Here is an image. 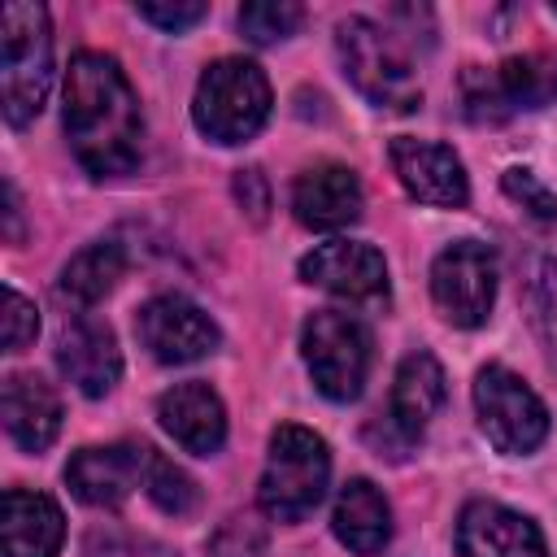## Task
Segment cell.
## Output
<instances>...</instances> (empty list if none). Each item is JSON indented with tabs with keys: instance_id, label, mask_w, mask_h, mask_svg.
I'll return each instance as SVG.
<instances>
[{
	"instance_id": "cell-11",
	"label": "cell",
	"mask_w": 557,
	"mask_h": 557,
	"mask_svg": "<svg viewBox=\"0 0 557 557\" xmlns=\"http://www.w3.org/2000/svg\"><path fill=\"white\" fill-rule=\"evenodd\" d=\"M300 278L309 287H322L348 305H387L392 283H387V261L379 248L361 239H326L313 252L300 257Z\"/></svg>"
},
{
	"instance_id": "cell-13",
	"label": "cell",
	"mask_w": 557,
	"mask_h": 557,
	"mask_svg": "<svg viewBox=\"0 0 557 557\" xmlns=\"http://www.w3.org/2000/svg\"><path fill=\"white\" fill-rule=\"evenodd\" d=\"M148 444H104V448H78L65 466L70 492L91 509H117L131 500L135 487L148 479Z\"/></svg>"
},
{
	"instance_id": "cell-6",
	"label": "cell",
	"mask_w": 557,
	"mask_h": 557,
	"mask_svg": "<svg viewBox=\"0 0 557 557\" xmlns=\"http://www.w3.org/2000/svg\"><path fill=\"white\" fill-rule=\"evenodd\" d=\"M370 348L374 344H370L366 322L348 309H318L300 326V352L313 374V387L335 405H348L361 396L370 357H374Z\"/></svg>"
},
{
	"instance_id": "cell-5",
	"label": "cell",
	"mask_w": 557,
	"mask_h": 557,
	"mask_svg": "<svg viewBox=\"0 0 557 557\" xmlns=\"http://www.w3.org/2000/svg\"><path fill=\"white\" fill-rule=\"evenodd\" d=\"M335 52L348 74V83L374 104L392 113H413L422 104V83L400 52L396 35H387L370 17H344L335 26Z\"/></svg>"
},
{
	"instance_id": "cell-23",
	"label": "cell",
	"mask_w": 557,
	"mask_h": 557,
	"mask_svg": "<svg viewBox=\"0 0 557 557\" xmlns=\"http://www.w3.org/2000/svg\"><path fill=\"white\" fill-rule=\"evenodd\" d=\"M144 492H148V500H152L161 513H170V518H183V513H191V509L200 505L196 479H191L183 466H174L170 457H161L157 448H152V457H148Z\"/></svg>"
},
{
	"instance_id": "cell-19",
	"label": "cell",
	"mask_w": 557,
	"mask_h": 557,
	"mask_svg": "<svg viewBox=\"0 0 557 557\" xmlns=\"http://www.w3.org/2000/svg\"><path fill=\"white\" fill-rule=\"evenodd\" d=\"M4 431L17 448L44 453L61 431V396L39 374H9L0 392Z\"/></svg>"
},
{
	"instance_id": "cell-20",
	"label": "cell",
	"mask_w": 557,
	"mask_h": 557,
	"mask_svg": "<svg viewBox=\"0 0 557 557\" xmlns=\"http://www.w3.org/2000/svg\"><path fill=\"white\" fill-rule=\"evenodd\" d=\"M444 396H448L444 366H440L426 348H418V352H409V357L396 366L387 422H392V426H400L409 440H422L426 422L444 409Z\"/></svg>"
},
{
	"instance_id": "cell-1",
	"label": "cell",
	"mask_w": 557,
	"mask_h": 557,
	"mask_svg": "<svg viewBox=\"0 0 557 557\" xmlns=\"http://www.w3.org/2000/svg\"><path fill=\"white\" fill-rule=\"evenodd\" d=\"M65 139L91 178H122L144 157V113L109 52H74L65 70Z\"/></svg>"
},
{
	"instance_id": "cell-29",
	"label": "cell",
	"mask_w": 557,
	"mask_h": 557,
	"mask_svg": "<svg viewBox=\"0 0 557 557\" xmlns=\"http://www.w3.org/2000/svg\"><path fill=\"white\" fill-rule=\"evenodd\" d=\"M135 13L144 17V22H152V26H161V30H170V35H178V30H187V26H196L205 13H209V4H200V0H191V4H135Z\"/></svg>"
},
{
	"instance_id": "cell-12",
	"label": "cell",
	"mask_w": 557,
	"mask_h": 557,
	"mask_svg": "<svg viewBox=\"0 0 557 557\" xmlns=\"http://www.w3.org/2000/svg\"><path fill=\"white\" fill-rule=\"evenodd\" d=\"M392 170L400 178V187L418 200V205H435V209H461L470 200V178L461 157L448 144H431V139H413V135H396L387 144Z\"/></svg>"
},
{
	"instance_id": "cell-30",
	"label": "cell",
	"mask_w": 557,
	"mask_h": 557,
	"mask_svg": "<svg viewBox=\"0 0 557 557\" xmlns=\"http://www.w3.org/2000/svg\"><path fill=\"white\" fill-rule=\"evenodd\" d=\"M235 200L244 205V213L252 222H265V213H270V183H265V174L257 165L235 174Z\"/></svg>"
},
{
	"instance_id": "cell-21",
	"label": "cell",
	"mask_w": 557,
	"mask_h": 557,
	"mask_svg": "<svg viewBox=\"0 0 557 557\" xmlns=\"http://www.w3.org/2000/svg\"><path fill=\"white\" fill-rule=\"evenodd\" d=\"M331 527H335V540H339L348 553L374 557V553H383L387 540H392V505H387V496H383L370 479H348V483L339 487Z\"/></svg>"
},
{
	"instance_id": "cell-18",
	"label": "cell",
	"mask_w": 557,
	"mask_h": 557,
	"mask_svg": "<svg viewBox=\"0 0 557 557\" xmlns=\"http://www.w3.org/2000/svg\"><path fill=\"white\" fill-rule=\"evenodd\" d=\"M0 535H4V557H57L65 540L61 505L44 492L9 487L0 500Z\"/></svg>"
},
{
	"instance_id": "cell-3",
	"label": "cell",
	"mask_w": 557,
	"mask_h": 557,
	"mask_svg": "<svg viewBox=\"0 0 557 557\" xmlns=\"http://www.w3.org/2000/svg\"><path fill=\"white\" fill-rule=\"evenodd\" d=\"M331 483V448L318 431L283 422L270 435V453H265V470H261V487H257V505L265 518L274 522H305Z\"/></svg>"
},
{
	"instance_id": "cell-7",
	"label": "cell",
	"mask_w": 557,
	"mask_h": 557,
	"mask_svg": "<svg viewBox=\"0 0 557 557\" xmlns=\"http://www.w3.org/2000/svg\"><path fill=\"white\" fill-rule=\"evenodd\" d=\"M557 100V57L553 52H522L496 70L470 65L461 74V109L479 126L509 122L513 113L544 109Z\"/></svg>"
},
{
	"instance_id": "cell-31",
	"label": "cell",
	"mask_w": 557,
	"mask_h": 557,
	"mask_svg": "<svg viewBox=\"0 0 557 557\" xmlns=\"http://www.w3.org/2000/svg\"><path fill=\"white\" fill-rule=\"evenodd\" d=\"M4 218H9V226H4V235H9V244H17L22 239V231H17V187L4 178Z\"/></svg>"
},
{
	"instance_id": "cell-8",
	"label": "cell",
	"mask_w": 557,
	"mask_h": 557,
	"mask_svg": "<svg viewBox=\"0 0 557 557\" xmlns=\"http://www.w3.org/2000/svg\"><path fill=\"white\" fill-rule=\"evenodd\" d=\"M474 409L483 435L505 457H527L548 435V409L544 400L505 366H483L474 374Z\"/></svg>"
},
{
	"instance_id": "cell-10",
	"label": "cell",
	"mask_w": 557,
	"mask_h": 557,
	"mask_svg": "<svg viewBox=\"0 0 557 557\" xmlns=\"http://www.w3.org/2000/svg\"><path fill=\"white\" fill-rule=\"evenodd\" d=\"M135 335L161 366H191L222 344L218 322L178 292L152 296L135 318Z\"/></svg>"
},
{
	"instance_id": "cell-15",
	"label": "cell",
	"mask_w": 557,
	"mask_h": 557,
	"mask_svg": "<svg viewBox=\"0 0 557 557\" xmlns=\"http://www.w3.org/2000/svg\"><path fill=\"white\" fill-rule=\"evenodd\" d=\"M457 553L461 557H548V544L527 513L500 500H470L457 518Z\"/></svg>"
},
{
	"instance_id": "cell-2",
	"label": "cell",
	"mask_w": 557,
	"mask_h": 557,
	"mask_svg": "<svg viewBox=\"0 0 557 557\" xmlns=\"http://www.w3.org/2000/svg\"><path fill=\"white\" fill-rule=\"evenodd\" d=\"M52 87V26L48 9L9 0L0 9V109L13 131L30 126Z\"/></svg>"
},
{
	"instance_id": "cell-25",
	"label": "cell",
	"mask_w": 557,
	"mask_h": 557,
	"mask_svg": "<svg viewBox=\"0 0 557 557\" xmlns=\"http://www.w3.org/2000/svg\"><path fill=\"white\" fill-rule=\"evenodd\" d=\"M531 309H535V331L544 339V357L557 370V257H540L531 278Z\"/></svg>"
},
{
	"instance_id": "cell-17",
	"label": "cell",
	"mask_w": 557,
	"mask_h": 557,
	"mask_svg": "<svg viewBox=\"0 0 557 557\" xmlns=\"http://www.w3.org/2000/svg\"><path fill=\"white\" fill-rule=\"evenodd\" d=\"M157 422L178 448H187L196 457H213L226 444V405L209 383H178V387L161 392Z\"/></svg>"
},
{
	"instance_id": "cell-24",
	"label": "cell",
	"mask_w": 557,
	"mask_h": 557,
	"mask_svg": "<svg viewBox=\"0 0 557 557\" xmlns=\"http://www.w3.org/2000/svg\"><path fill=\"white\" fill-rule=\"evenodd\" d=\"M300 22H305V9H300L296 0H252V4L239 9V30H244V39L257 44V48L287 39Z\"/></svg>"
},
{
	"instance_id": "cell-9",
	"label": "cell",
	"mask_w": 557,
	"mask_h": 557,
	"mask_svg": "<svg viewBox=\"0 0 557 557\" xmlns=\"http://www.w3.org/2000/svg\"><path fill=\"white\" fill-rule=\"evenodd\" d=\"M431 296L453 326H483L496 300V252L479 239L448 244L431 265Z\"/></svg>"
},
{
	"instance_id": "cell-32",
	"label": "cell",
	"mask_w": 557,
	"mask_h": 557,
	"mask_svg": "<svg viewBox=\"0 0 557 557\" xmlns=\"http://www.w3.org/2000/svg\"><path fill=\"white\" fill-rule=\"evenodd\" d=\"M553 13H557V4H553Z\"/></svg>"
},
{
	"instance_id": "cell-16",
	"label": "cell",
	"mask_w": 557,
	"mask_h": 557,
	"mask_svg": "<svg viewBox=\"0 0 557 557\" xmlns=\"http://www.w3.org/2000/svg\"><path fill=\"white\" fill-rule=\"evenodd\" d=\"M361 178L339 161H318L292 183V213L309 231H344L361 218Z\"/></svg>"
},
{
	"instance_id": "cell-4",
	"label": "cell",
	"mask_w": 557,
	"mask_h": 557,
	"mask_svg": "<svg viewBox=\"0 0 557 557\" xmlns=\"http://www.w3.org/2000/svg\"><path fill=\"white\" fill-rule=\"evenodd\" d=\"M270 104L274 96L261 65L244 57H218L196 83L191 122L213 144H244L270 122Z\"/></svg>"
},
{
	"instance_id": "cell-22",
	"label": "cell",
	"mask_w": 557,
	"mask_h": 557,
	"mask_svg": "<svg viewBox=\"0 0 557 557\" xmlns=\"http://www.w3.org/2000/svg\"><path fill=\"white\" fill-rule=\"evenodd\" d=\"M122 274H126V248H122L117 239H96V244L78 248V252L61 265L57 292H61V300L87 309V305L104 300V296L117 287Z\"/></svg>"
},
{
	"instance_id": "cell-26",
	"label": "cell",
	"mask_w": 557,
	"mask_h": 557,
	"mask_svg": "<svg viewBox=\"0 0 557 557\" xmlns=\"http://www.w3.org/2000/svg\"><path fill=\"white\" fill-rule=\"evenodd\" d=\"M500 187H505V196H509L513 205H522V209H527V218H535L540 226H557V196L540 183V174H531V170L513 165V170H505Z\"/></svg>"
},
{
	"instance_id": "cell-14",
	"label": "cell",
	"mask_w": 557,
	"mask_h": 557,
	"mask_svg": "<svg viewBox=\"0 0 557 557\" xmlns=\"http://www.w3.org/2000/svg\"><path fill=\"white\" fill-rule=\"evenodd\" d=\"M57 366L61 374L91 400L109 396L113 383L122 379V348H117V335L109 322L91 318V313H74L65 326H61V339H57Z\"/></svg>"
},
{
	"instance_id": "cell-28",
	"label": "cell",
	"mask_w": 557,
	"mask_h": 557,
	"mask_svg": "<svg viewBox=\"0 0 557 557\" xmlns=\"http://www.w3.org/2000/svg\"><path fill=\"white\" fill-rule=\"evenodd\" d=\"M39 335V309L17 287H4V352H22Z\"/></svg>"
},
{
	"instance_id": "cell-27",
	"label": "cell",
	"mask_w": 557,
	"mask_h": 557,
	"mask_svg": "<svg viewBox=\"0 0 557 557\" xmlns=\"http://www.w3.org/2000/svg\"><path fill=\"white\" fill-rule=\"evenodd\" d=\"M205 557H265V527L257 518H226Z\"/></svg>"
}]
</instances>
